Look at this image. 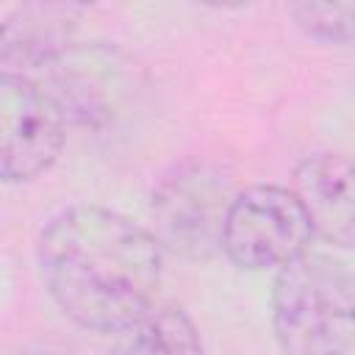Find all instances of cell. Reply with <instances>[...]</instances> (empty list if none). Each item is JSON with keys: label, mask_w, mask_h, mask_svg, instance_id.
Returning a JSON list of instances; mask_svg holds the SVG:
<instances>
[{"label": "cell", "mask_w": 355, "mask_h": 355, "mask_svg": "<svg viewBox=\"0 0 355 355\" xmlns=\"http://www.w3.org/2000/svg\"><path fill=\"white\" fill-rule=\"evenodd\" d=\"M39 272L53 302L75 324L116 333L153 305L161 244L119 211L72 205L42 230Z\"/></svg>", "instance_id": "6da1fadb"}, {"label": "cell", "mask_w": 355, "mask_h": 355, "mask_svg": "<svg viewBox=\"0 0 355 355\" xmlns=\"http://www.w3.org/2000/svg\"><path fill=\"white\" fill-rule=\"evenodd\" d=\"M272 327L286 355H349L355 280L344 261L305 250L277 269Z\"/></svg>", "instance_id": "7a4b0ae2"}, {"label": "cell", "mask_w": 355, "mask_h": 355, "mask_svg": "<svg viewBox=\"0 0 355 355\" xmlns=\"http://www.w3.org/2000/svg\"><path fill=\"white\" fill-rule=\"evenodd\" d=\"M313 230L291 189L258 183L230 197L219 230L222 252L247 272L280 269L311 250Z\"/></svg>", "instance_id": "3957f363"}, {"label": "cell", "mask_w": 355, "mask_h": 355, "mask_svg": "<svg viewBox=\"0 0 355 355\" xmlns=\"http://www.w3.org/2000/svg\"><path fill=\"white\" fill-rule=\"evenodd\" d=\"M67 116L53 94L14 69H0V180L22 183L47 172L64 150Z\"/></svg>", "instance_id": "277c9868"}, {"label": "cell", "mask_w": 355, "mask_h": 355, "mask_svg": "<svg viewBox=\"0 0 355 355\" xmlns=\"http://www.w3.org/2000/svg\"><path fill=\"white\" fill-rule=\"evenodd\" d=\"M230 197L216 178L202 169L178 172L166 178L153 200L158 227L172 250L189 255H205L211 247H219V230Z\"/></svg>", "instance_id": "5b68a950"}, {"label": "cell", "mask_w": 355, "mask_h": 355, "mask_svg": "<svg viewBox=\"0 0 355 355\" xmlns=\"http://www.w3.org/2000/svg\"><path fill=\"white\" fill-rule=\"evenodd\" d=\"M294 197L300 200L313 236L327 244L352 247L355 241V186L352 164L341 153L305 158L294 172Z\"/></svg>", "instance_id": "8992f818"}, {"label": "cell", "mask_w": 355, "mask_h": 355, "mask_svg": "<svg viewBox=\"0 0 355 355\" xmlns=\"http://www.w3.org/2000/svg\"><path fill=\"white\" fill-rule=\"evenodd\" d=\"M86 8L80 3H22L0 19V64L36 69L55 64L69 47Z\"/></svg>", "instance_id": "52a82bcc"}, {"label": "cell", "mask_w": 355, "mask_h": 355, "mask_svg": "<svg viewBox=\"0 0 355 355\" xmlns=\"http://www.w3.org/2000/svg\"><path fill=\"white\" fill-rule=\"evenodd\" d=\"M111 355H205L191 316L175 305H150L116 330Z\"/></svg>", "instance_id": "ba28073f"}, {"label": "cell", "mask_w": 355, "mask_h": 355, "mask_svg": "<svg viewBox=\"0 0 355 355\" xmlns=\"http://www.w3.org/2000/svg\"><path fill=\"white\" fill-rule=\"evenodd\" d=\"M291 17L308 36L347 44L355 28V3H294Z\"/></svg>", "instance_id": "9c48e42d"}]
</instances>
